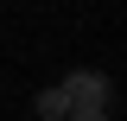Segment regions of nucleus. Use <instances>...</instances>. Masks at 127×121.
Wrapping results in <instances>:
<instances>
[{
    "label": "nucleus",
    "mask_w": 127,
    "mask_h": 121,
    "mask_svg": "<svg viewBox=\"0 0 127 121\" xmlns=\"http://www.w3.org/2000/svg\"><path fill=\"white\" fill-rule=\"evenodd\" d=\"M57 89H64V102H70V115H76V108H108V89H114V83L102 70H70Z\"/></svg>",
    "instance_id": "nucleus-1"
},
{
    "label": "nucleus",
    "mask_w": 127,
    "mask_h": 121,
    "mask_svg": "<svg viewBox=\"0 0 127 121\" xmlns=\"http://www.w3.org/2000/svg\"><path fill=\"white\" fill-rule=\"evenodd\" d=\"M32 108H38V121H70V102H64L57 83H51V89H38V102H32Z\"/></svg>",
    "instance_id": "nucleus-2"
},
{
    "label": "nucleus",
    "mask_w": 127,
    "mask_h": 121,
    "mask_svg": "<svg viewBox=\"0 0 127 121\" xmlns=\"http://www.w3.org/2000/svg\"><path fill=\"white\" fill-rule=\"evenodd\" d=\"M70 121H108V108H76Z\"/></svg>",
    "instance_id": "nucleus-3"
}]
</instances>
